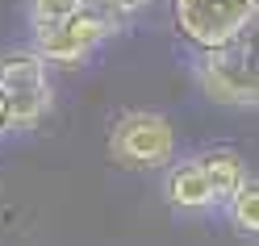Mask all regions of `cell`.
Instances as JSON below:
<instances>
[{
    "mask_svg": "<svg viewBox=\"0 0 259 246\" xmlns=\"http://www.w3.org/2000/svg\"><path fill=\"white\" fill-rule=\"evenodd\" d=\"M226 217H230V225L238 234L259 238V179H247V184L234 192V201L226 205Z\"/></svg>",
    "mask_w": 259,
    "mask_h": 246,
    "instance_id": "ba28073f",
    "label": "cell"
},
{
    "mask_svg": "<svg viewBox=\"0 0 259 246\" xmlns=\"http://www.w3.org/2000/svg\"><path fill=\"white\" fill-rule=\"evenodd\" d=\"M109 34H117V25L88 5V9H79L75 17L59 21L51 29H34V46H29V51H34L46 67H51V63H59V67H79Z\"/></svg>",
    "mask_w": 259,
    "mask_h": 246,
    "instance_id": "277c9868",
    "label": "cell"
},
{
    "mask_svg": "<svg viewBox=\"0 0 259 246\" xmlns=\"http://www.w3.org/2000/svg\"><path fill=\"white\" fill-rule=\"evenodd\" d=\"M0 92H5V101H9L13 129H34L55 105L51 71H46V63L34 51L0 55Z\"/></svg>",
    "mask_w": 259,
    "mask_h": 246,
    "instance_id": "3957f363",
    "label": "cell"
},
{
    "mask_svg": "<svg viewBox=\"0 0 259 246\" xmlns=\"http://www.w3.org/2000/svg\"><path fill=\"white\" fill-rule=\"evenodd\" d=\"M176 155V125L155 109H125L109 129V159L117 167H163Z\"/></svg>",
    "mask_w": 259,
    "mask_h": 246,
    "instance_id": "7a4b0ae2",
    "label": "cell"
},
{
    "mask_svg": "<svg viewBox=\"0 0 259 246\" xmlns=\"http://www.w3.org/2000/svg\"><path fill=\"white\" fill-rule=\"evenodd\" d=\"M197 84L218 105L251 109L259 105V63L238 55L234 46H222V51L197 55Z\"/></svg>",
    "mask_w": 259,
    "mask_h": 246,
    "instance_id": "5b68a950",
    "label": "cell"
},
{
    "mask_svg": "<svg viewBox=\"0 0 259 246\" xmlns=\"http://www.w3.org/2000/svg\"><path fill=\"white\" fill-rule=\"evenodd\" d=\"M230 46H242V51H255V55H259V9L251 13V21L242 25V34H238Z\"/></svg>",
    "mask_w": 259,
    "mask_h": 246,
    "instance_id": "8fae6325",
    "label": "cell"
},
{
    "mask_svg": "<svg viewBox=\"0 0 259 246\" xmlns=\"http://www.w3.org/2000/svg\"><path fill=\"white\" fill-rule=\"evenodd\" d=\"M79 9H88V0H29L25 13H29V29H51L59 21L75 17Z\"/></svg>",
    "mask_w": 259,
    "mask_h": 246,
    "instance_id": "9c48e42d",
    "label": "cell"
},
{
    "mask_svg": "<svg viewBox=\"0 0 259 246\" xmlns=\"http://www.w3.org/2000/svg\"><path fill=\"white\" fill-rule=\"evenodd\" d=\"M13 129V113H9V101H5V92H0V138H5Z\"/></svg>",
    "mask_w": 259,
    "mask_h": 246,
    "instance_id": "7c38bea8",
    "label": "cell"
},
{
    "mask_svg": "<svg viewBox=\"0 0 259 246\" xmlns=\"http://www.w3.org/2000/svg\"><path fill=\"white\" fill-rule=\"evenodd\" d=\"M259 0H171V25L197 55L230 46L251 21Z\"/></svg>",
    "mask_w": 259,
    "mask_h": 246,
    "instance_id": "6da1fadb",
    "label": "cell"
},
{
    "mask_svg": "<svg viewBox=\"0 0 259 246\" xmlns=\"http://www.w3.org/2000/svg\"><path fill=\"white\" fill-rule=\"evenodd\" d=\"M88 5L101 13V17H109L113 25H121L125 17H134V13H142V9H151L155 0H88Z\"/></svg>",
    "mask_w": 259,
    "mask_h": 246,
    "instance_id": "30bf717a",
    "label": "cell"
},
{
    "mask_svg": "<svg viewBox=\"0 0 259 246\" xmlns=\"http://www.w3.org/2000/svg\"><path fill=\"white\" fill-rule=\"evenodd\" d=\"M163 196L167 205L184 209V213H205V209H218V196H213V184L201 167V159L192 155L184 163H176L167 171V184H163Z\"/></svg>",
    "mask_w": 259,
    "mask_h": 246,
    "instance_id": "8992f818",
    "label": "cell"
},
{
    "mask_svg": "<svg viewBox=\"0 0 259 246\" xmlns=\"http://www.w3.org/2000/svg\"><path fill=\"white\" fill-rule=\"evenodd\" d=\"M201 159V167H205V175H209V184H213V196H218V209H226L234 201V192L251 179V171H247V159H242L238 151H230V146H218V151H205V155H197Z\"/></svg>",
    "mask_w": 259,
    "mask_h": 246,
    "instance_id": "52a82bcc",
    "label": "cell"
}]
</instances>
